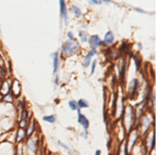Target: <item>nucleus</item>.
<instances>
[{
  "instance_id": "nucleus-39",
  "label": "nucleus",
  "mask_w": 156,
  "mask_h": 155,
  "mask_svg": "<svg viewBox=\"0 0 156 155\" xmlns=\"http://www.w3.org/2000/svg\"><path fill=\"white\" fill-rule=\"evenodd\" d=\"M137 48H138V50H142V48H143L142 43H137Z\"/></svg>"
},
{
  "instance_id": "nucleus-23",
  "label": "nucleus",
  "mask_w": 156,
  "mask_h": 155,
  "mask_svg": "<svg viewBox=\"0 0 156 155\" xmlns=\"http://www.w3.org/2000/svg\"><path fill=\"white\" fill-rule=\"evenodd\" d=\"M117 102H118V94H114V98H112V114L115 116V111H117Z\"/></svg>"
},
{
  "instance_id": "nucleus-16",
  "label": "nucleus",
  "mask_w": 156,
  "mask_h": 155,
  "mask_svg": "<svg viewBox=\"0 0 156 155\" xmlns=\"http://www.w3.org/2000/svg\"><path fill=\"white\" fill-rule=\"evenodd\" d=\"M52 57V65H53V73H56L59 68V53L58 52H54V53L50 54Z\"/></svg>"
},
{
  "instance_id": "nucleus-5",
  "label": "nucleus",
  "mask_w": 156,
  "mask_h": 155,
  "mask_svg": "<svg viewBox=\"0 0 156 155\" xmlns=\"http://www.w3.org/2000/svg\"><path fill=\"white\" fill-rule=\"evenodd\" d=\"M152 119H151L150 116H148V114H144L140 117V122L137 126V130H138L140 136H142L144 137L146 134L150 131L151 126H152Z\"/></svg>"
},
{
  "instance_id": "nucleus-24",
  "label": "nucleus",
  "mask_w": 156,
  "mask_h": 155,
  "mask_svg": "<svg viewBox=\"0 0 156 155\" xmlns=\"http://www.w3.org/2000/svg\"><path fill=\"white\" fill-rule=\"evenodd\" d=\"M68 105H69L71 111H78V109H79L77 106V101H75V100H70V101L68 102Z\"/></svg>"
},
{
  "instance_id": "nucleus-38",
  "label": "nucleus",
  "mask_w": 156,
  "mask_h": 155,
  "mask_svg": "<svg viewBox=\"0 0 156 155\" xmlns=\"http://www.w3.org/2000/svg\"><path fill=\"white\" fill-rule=\"evenodd\" d=\"M2 71H3V67H0V79L2 78V77H3V75H2Z\"/></svg>"
},
{
  "instance_id": "nucleus-41",
  "label": "nucleus",
  "mask_w": 156,
  "mask_h": 155,
  "mask_svg": "<svg viewBox=\"0 0 156 155\" xmlns=\"http://www.w3.org/2000/svg\"><path fill=\"white\" fill-rule=\"evenodd\" d=\"M102 2H104V3H109L110 1H109V0H103Z\"/></svg>"
},
{
  "instance_id": "nucleus-14",
  "label": "nucleus",
  "mask_w": 156,
  "mask_h": 155,
  "mask_svg": "<svg viewBox=\"0 0 156 155\" xmlns=\"http://www.w3.org/2000/svg\"><path fill=\"white\" fill-rule=\"evenodd\" d=\"M11 94L14 97H19L21 94V86L18 80H12V83H11Z\"/></svg>"
},
{
  "instance_id": "nucleus-6",
  "label": "nucleus",
  "mask_w": 156,
  "mask_h": 155,
  "mask_svg": "<svg viewBox=\"0 0 156 155\" xmlns=\"http://www.w3.org/2000/svg\"><path fill=\"white\" fill-rule=\"evenodd\" d=\"M138 139H140V133H138V130L137 128H133L131 131L128 132V136H127V139L126 142V145H127V150H128V153H131L133 148L136 146Z\"/></svg>"
},
{
  "instance_id": "nucleus-9",
  "label": "nucleus",
  "mask_w": 156,
  "mask_h": 155,
  "mask_svg": "<svg viewBox=\"0 0 156 155\" xmlns=\"http://www.w3.org/2000/svg\"><path fill=\"white\" fill-rule=\"evenodd\" d=\"M87 42H89V45L90 46V49H95V50L102 45L101 39H100V37L97 36V34H95V36H90L89 39H87Z\"/></svg>"
},
{
  "instance_id": "nucleus-35",
  "label": "nucleus",
  "mask_w": 156,
  "mask_h": 155,
  "mask_svg": "<svg viewBox=\"0 0 156 155\" xmlns=\"http://www.w3.org/2000/svg\"><path fill=\"white\" fill-rule=\"evenodd\" d=\"M54 81H55V84H56V86H59V77H58V75H55Z\"/></svg>"
},
{
  "instance_id": "nucleus-40",
  "label": "nucleus",
  "mask_w": 156,
  "mask_h": 155,
  "mask_svg": "<svg viewBox=\"0 0 156 155\" xmlns=\"http://www.w3.org/2000/svg\"><path fill=\"white\" fill-rule=\"evenodd\" d=\"M81 27H82V29H83V30H84V29H87V24H85V23L81 24Z\"/></svg>"
},
{
  "instance_id": "nucleus-1",
  "label": "nucleus",
  "mask_w": 156,
  "mask_h": 155,
  "mask_svg": "<svg viewBox=\"0 0 156 155\" xmlns=\"http://www.w3.org/2000/svg\"><path fill=\"white\" fill-rule=\"evenodd\" d=\"M122 121L124 123V128L129 132L134 128V125L137 122L136 116H135V111L132 106L127 105L124 108V112L122 116Z\"/></svg>"
},
{
  "instance_id": "nucleus-10",
  "label": "nucleus",
  "mask_w": 156,
  "mask_h": 155,
  "mask_svg": "<svg viewBox=\"0 0 156 155\" xmlns=\"http://www.w3.org/2000/svg\"><path fill=\"white\" fill-rule=\"evenodd\" d=\"M126 59L125 57H122L121 59V64L118 65V71H119V79L121 81H124L125 79V74H126Z\"/></svg>"
},
{
  "instance_id": "nucleus-37",
  "label": "nucleus",
  "mask_w": 156,
  "mask_h": 155,
  "mask_svg": "<svg viewBox=\"0 0 156 155\" xmlns=\"http://www.w3.org/2000/svg\"><path fill=\"white\" fill-rule=\"evenodd\" d=\"M82 136L84 137V139H87V130H83V132H82Z\"/></svg>"
},
{
  "instance_id": "nucleus-7",
  "label": "nucleus",
  "mask_w": 156,
  "mask_h": 155,
  "mask_svg": "<svg viewBox=\"0 0 156 155\" xmlns=\"http://www.w3.org/2000/svg\"><path fill=\"white\" fill-rule=\"evenodd\" d=\"M16 144L9 141L0 142V155H15Z\"/></svg>"
},
{
  "instance_id": "nucleus-15",
  "label": "nucleus",
  "mask_w": 156,
  "mask_h": 155,
  "mask_svg": "<svg viewBox=\"0 0 156 155\" xmlns=\"http://www.w3.org/2000/svg\"><path fill=\"white\" fill-rule=\"evenodd\" d=\"M130 98H134L135 96L137 95V92H138V89H140V81L137 80V79H133L132 82L130 83Z\"/></svg>"
},
{
  "instance_id": "nucleus-27",
  "label": "nucleus",
  "mask_w": 156,
  "mask_h": 155,
  "mask_svg": "<svg viewBox=\"0 0 156 155\" xmlns=\"http://www.w3.org/2000/svg\"><path fill=\"white\" fill-rule=\"evenodd\" d=\"M79 37L80 40H81L82 43H85V42H87V33L85 30H81L79 32Z\"/></svg>"
},
{
  "instance_id": "nucleus-17",
  "label": "nucleus",
  "mask_w": 156,
  "mask_h": 155,
  "mask_svg": "<svg viewBox=\"0 0 156 155\" xmlns=\"http://www.w3.org/2000/svg\"><path fill=\"white\" fill-rule=\"evenodd\" d=\"M9 93H11V83L7 80H4L0 86V95L4 97Z\"/></svg>"
},
{
  "instance_id": "nucleus-8",
  "label": "nucleus",
  "mask_w": 156,
  "mask_h": 155,
  "mask_svg": "<svg viewBox=\"0 0 156 155\" xmlns=\"http://www.w3.org/2000/svg\"><path fill=\"white\" fill-rule=\"evenodd\" d=\"M77 122L81 125L82 128H83V130H87V129H89V127H90L89 119L80 112V109H78L77 111Z\"/></svg>"
},
{
  "instance_id": "nucleus-18",
  "label": "nucleus",
  "mask_w": 156,
  "mask_h": 155,
  "mask_svg": "<svg viewBox=\"0 0 156 155\" xmlns=\"http://www.w3.org/2000/svg\"><path fill=\"white\" fill-rule=\"evenodd\" d=\"M114 42H115V36L112 33V31H107L104 36V40H103L102 44L106 45V46H110V45L114 44Z\"/></svg>"
},
{
  "instance_id": "nucleus-26",
  "label": "nucleus",
  "mask_w": 156,
  "mask_h": 155,
  "mask_svg": "<svg viewBox=\"0 0 156 155\" xmlns=\"http://www.w3.org/2000/svg\"><path fill=\"white\" fill-rule=\"evenodd\" d=\"M90 64H92V57L89 56L87 54V55L84 56V58H83V67H84V68H87Z\"/></svg>"
},
{
  "instance_id": "nucleus-31",
  "label": "nucleus",
  "mask_w": 156,
  "mask_h": 155,
  "mask_svg": "<svg viewBox=\"0 0 156 155\" xmlns=\"http://www.w3.org/2000/svg\"><path fill=\"white\" fill-rule=\"evenodd\" d=\"M97 54V50H95V49H90L89 52H87V55L90 56V57H93L94 55H96Z\"/></svg>"
},
{
  "instance_id": "nucleus-21",
  "label": "nucleus",
  "mask_w": 156,
  "mask_h": 155,
  "mask_svg": "<svg viewBox=\"0 0 156 155\" xmlns=\"http://www.w3.org/2000/svg\"><path fill=\"white\" fill-rule=\"evenodd\" d=\"M15 155H25L24 144L16 145V151H15Z\"/></svg>"
},
{
  "instance_id": "nucleus-42",
  "label": "nucleus",
  "mask_w": 156,
  "mask_h": 155,
  "mask_svg": "<svg viewBox=\"0 0 156 155\" xmlns=\"http://www.w3.org/2000/svg\"><path fill=\"white\" fill-rule=\"evenodd\" d=\"M149 155H152V154H149ZM153 155H155V154H153Z\"/></svg>"
},
{
  "instance_id": "nucleus-12",
  "label": "nucleus",
  "mask_w": 156,
  "mask_h": 155,
  "mask_svg": "<svg viewBox=\"0 0 156 155\" xmlns=\"http://www.w3.org/2000/svg\"><path fill=\"white\" fill-rule=\"evenodd\" d=\"M36 127H37V123L34 122V119H31L27 124L26 128H25V132H26V139L32 136L34 133H36Z\"/></svg>"
},
{
  "instance_id": "nucleus-28",
  "label": "nucleus",
  "mask_w": 156,
  "mask_h": 155,
  "mask_svg": "<svg viewBox=\"0 0 156 155\" xmlns=\"http://www.w3.org/2000/svg\"><path fill=\"white\" fill-rule=\"evenodd\" d=\"M57 144L59 145L60 147H62V148H64L65 150H67L68 152H69V153H71V154H73L72 153V151H71V149H70V147L68 146V145H66V144H64L62 143V142H60V141H57Z\"/></svg>"
},
{
  "instance_id": "nucleus-19",
  "label": "nucleus",
  "mask_w": 156,
  "mask_h": 155,
  "mask_svg": "<svg viewBox=\"0 0 156 155\" xmlns=\"http://www.w3.org/2000/svg\"><path fill=\"white\" fill-rule=\"evenodd\" d=\"M71 11H72V12L74 14V16L76 17V18H80V17L82 16L81 9H80L79 7L76 6V5H71Z\"/></svg>"
},
{
  "instance_id": "nucleus-11",
  "label": "nucleus",
  "mask_w": 156,
  "mask_h": 155,
  "mask_svg": "<svg viewBox=\"0 0 156 155\" xmlns=\"http://www.w3.org/2000/svg\"><path fill=\"white\" fill-rule=\"evenodd\" d=\"M25 139H26V132H25V129H23V128L17 129L16 133H15V143L17 145L23 144Z\"/></svg>"
},
{
  "instance_id": "nucleus-43",
  "label": "nucleus",
  "mask_w": 156,
  "mask_h": 155,
  "mask_svg": "<svg viewBox=\"0 0 156 155\" xmlns=\"http://www.w3.org/2000/svg\"><path fill=\"white\" fill-rule=\"evenodd\" d=\"M0 31H1V28H0Z\"/></svg>"
},
{
  "instance_id": "nucleus-3",
  "label": "nucleus",
  "mask_w": 156,
  "mask_h": 155,
  "mask_svg": "<svg viewBox=\"0 0 156 155\" xmlns=\"http://www.w3.org/2000/svg\"><path fill=\"white\" fill-rule=\"evenodd\" d=\"M39 150V139L34 136L28 137L24 145L25 155H37Z\"/></svg>"
},
{
  "instance_id": "nucleus-2",
  "label": "nucleus",
  "mask_w": 156,
  "mask_h": 155,
  "mask_svg": "<svg viewBox=\"0 0 156 155\" xmlns=\"http://www.w3.org/2000/svg\"><path fill=\"white\" fill-rule=\"evenodd\" d=\"M79 50V44L76 40H68L65 42L62 47V57H69L77 53Z\"/></svg>"
},
{
  "instance_id": "nucleus-36",
  "label": "nucleus",
  "mask_w": 156,
  "mask_h": 155,
  "mask_svg": "<svg viewBox=\"0 0 156 155\" xmlns=\"http://www.w3.org/2000/svg\"><path fill=\"white\" fill-rule=\"evenodd\" d=\"M95 155H102V151L101 150H96V151H95Z\"/></svg>"
},
{
  "instance_id": "nucleus-22",
  "label": "nucleus",
  "mask_w": 156,
  "mask_h": 155,
  "mask_svg": "<svg viewBox=\"0 0 156 155\" xmlns=\"http://www.w3.org/2000/svg\"><path fill=\"white\" fill-rule=\"evenodd\" d=\"M77 106H78V108H79V109H81V108H87V107L90 106V104H89V102H87V100L79 99L77 101Z\"/></svg>"
},
{
  "instance_id": "nucleus-25",
  "label": "nucleus",
  "mask_w": 156,
  "mask_h": 155,
  "mask_svg": "<svg viewBox=\"0 0 156 155\" xmlns=\"http://www.w3.org/2000/svg\"><path fill=\"white\" fill-rule=\"evenodd\" d=\"M14 98H15V97L12 96V95L11 93H9V94H7L6 96H4V97H3L2 101L5 102V103H11V102L14 101Z\"/></svg>"
},
{
  "instance_id": "nucleus-29",
  "label": "nucleus",
  "mask_w": 156,
  "mask_h": 155,
  "mask_svg": "<svg viewBox=\"0 0 156 155\" xmlns=\"http://www.w3.org/2000/svg\"><path fill=\"white\" fill-rule=\"evenodd\" d=\"M96 65H97V61L94 59V62H92V67H90V75L94 74L95 70H96Z\"/></svg>"
},
{
  "instance_id": "nucleus-33",
  "label": "nucleus",
  "mask_w": 156,
  "mask_h": 155,
  "mask_svg": "<svg viewBox=\"0 0 156 155\" xmlns=\"http://www.w3.org/2000/svg\"><path fill=\"white\" fill-rule=\"evenodd\" d=\"M67 37H68V39L71 40V41H72V40H75V39H74V36H73V32H72V31H69V32H68V33H67Z\"/></svg>"
},
{
  "instance_id": "nucleus-13",
  "label": "nucleus",
  "mask_w": 156,
  "mask_h": 155,
  "mask_svg": "<svg viewBox=\"0 0 156 155\" xmlns=\"http://www.w3.org/2000/svg\"><path fill=\"white\" fill-rule=\"evenodd\" d=\"M59 14L60 16L62 17V19H64L65 23H68V9H67V4L66 2L64 1V0H59Z\"/></svg>"
},
{
  "instance_id": "nucleus-32",
  "label": "nucleus",
  "mask_w": 156,
  "mask_h": 155,
  "mask_svg": "<svg viewBox=\"0 0 156 155\" xmlns=\"http://www.w3.org/2000/svg\"><path fill=\"white\" fill-rule=\"evenodd\" d=\"M102 1H97V0H90V4H93V5H98V4H101Z\"/></svg>"
},
{
  "instance_id": "nucleus-44",
  "label": "nucleus",
  "mask_w": 156,
  "mask_h": 155,
  "mask_svg": "<svg viewBox=\"0 0 156 155\" xmlns=\"http://www.w3.org/2000/svg\"><path fill=\"white\" fill-rule=\"evenodd\" d=\"M37 155H40V154H37Z\"/></svg>"
},
{
  "instance_id": "nucleus-34",
  "label": "nucleus",
  "mask_w": 156,
  "mask_h": 155,
  "mask_svg": "<svg viewBox=\"0 0 156 155\" xmlns=\"http://www.w3.org/2000/svg\"><path fill=\"white\" fill-rule=\"evenodd\" d=\"M133 9H134L135 12H140V14H145V12H146L144 11V9H140V7H134Z\"/></svg>"
},
{
  "instance_id": "nucleus-30",
  "label": "nucleus",
  "mask_w": 156,
  "mask_h": 155,
  "mask_svg": "<svg viewBox=\"0 0 156 155\" xmlns=\"http://www.w3.org/2000/svg\"><path fill=\"white\" fill-rule=\"evenodd\" d=\"M133 59H134V62H135V67H136V70L140 69V59L138 58V57H133Z\"/></svg>"
},
{
  "instance_id": "nucleus-4",
  "label": "nucleus",
  "mask_w": 156,
  "mask_h": 155,
  "mask_svg": "<svg viewBox=\"0 0 156 155\" xmlns=\"http://www.w3.org/2000/svg\"><path fill=\"white\" fill-rule=\"evenodd\" d=\"M154 146H155V128L153 127V130L148 132L144 136V139H143V147L145 148L144 150L146 154L149 155L152 153Z\"/></svg>"
},
{
  "instance_id": "nucleus-20",
  "label": "nucleus",
  "mask_w": 156,
  "mask_h": 155,
  "mask_svg": "<svg viewBox=\"0 0 156 155\" xmlns=\"http://www.w3.org/2000/svg\"><path fill=\"white\" fill-rule=\"evenodd\" d=\"M43 121L47 122L49 124H54L56 122V117L54 114H49V116H45L43 117Z\"/></svg>"
}]
</instances>
